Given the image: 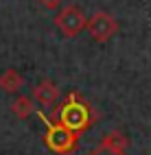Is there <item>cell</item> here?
Here are the masks:
<instances>
[{
    "label": "cell",
    "mask_w": 151,
    "mask_h": 155,
    "mask_svg": "<svg viewBox=\"0 0 151 155\" xmlns=\"http://www.w3.org/2000/svg\"><path fill=\"white\" fill-rule=\"evenodd\" d=\"M92 120H94L92 107L86 101H79L75 92H70L68 98L64 101V105H59L57 109V122H62L64 127H68L70 131L79 133V136L92 125Z\"/></svg>",
    "instance_id": "obj_1"
},
{
    "label": "cell",
    "mask_w": 151,
    "mask_h": 155,
    "mask_svg": "<svg viewBox=\"0 0 151 155\" xmlns=\"http://www.w3.org/2000/svg\"><path fill=\"white\" fill-rule=\"evenodd\" d=\"M37 116H39V120L46 125L44 142H46V147H48L50 151L57 153V155H70V153H75L77 144H79V133L70 131L68 127L62 125V122L48 120L42 111H37Z\"/></svg>",
    "instance_id": "obj_2"
},
{
    "label": "cell",
    "mask_w": 151,
    "mask_h": 155,
    "mask_svg": "<svg viewBox=\"0 0 151 155\" xmlns=\"http://www.w3.org/2000/svg\"><path fill=\"white\" fill-rule=\"evenodd\" d=\"M86 24H88V18L77 5L62 7L55 15V26L59 28V33L64 37H77L86 28Z\"/></svg>",
    "instance_id": "obj_3"
},
{
    "label": "cell",
    "mask_w": 151,
    "mask_h": 155,
    "mask_svg": "<svg viewBox=\"0 0 151 155\" xmlns=\"http://www.w3.org/2000/svg\"><path fill=\"white\" fill-rule=\"evenodd\" d=\"M88 31H90V35H92L94 42H109L114 35H116V31H118V22L114 20V15H109L105 11H96L88 18Z\"/></svg>",
    "instance_id": "obj_4"
},
{
    "label": "cell",
    "mask_w": 151,
    "mask_h": 155,
    "mask_svg": "<svg viewBox=\"0 0 151 155\" xmlns=\"http://www.w3.org/2000/svg\"><path fill=\"white\" fill-rule=\"evenodd\" d=\"M33 98L39 103V105H44V107H55L57 101H59V87L50 79H44V81H39V83L35 85Z\"/></svg>",
    "instance_id": "obj_5"
},
{
    "label": "cell",
    "mask_w": 151,
    "mask_h": 155,
    "mask_svg": "<svg viewBox=\"0 0 151 155\" xmlns=\"http://www.w3.org/2000/svg\"><path fill=\"white\" fill-rule=\"evenodd\" d=\"M22 85H24V77L20 74L15 68H9V70H5L2 74H0V87H2L5 92H9V94L20 92Z\"/></svg>",
    "instance_id": "obj_6"
},
{
    "label": "cell",
    "mask_w": 151,
    "mask_h": 155,
    "mask_svg": "<svg viewBox=\"0 0 151 155\" xmlns=\"http://www.w3.org/2000/svg\"><path fill=\"white\" fill-rule=\"evenodd\" d=\"M11 111L15 114V118H20V120H26L31 114L35 111V107H33V101L29 98V96H18L13 103H11Z\"/></svg>",
    "instance_id": "obj_7"
},
{
    "label": "cell",
    "mask_w": 151,
    "mask_h": 155,
    "mask_svg": "<svg viewBox=\"0 0 151 155\" xmlns=\"http://www.w3.org/2000/svg\"><path fill=\"white\" fill-rule=\"evenodd\" d=\"M103 144L105 149H109V151H118V153H125V149H127V144H129V140L123 136V133H118V131H112V133H107V136L103 138Z\"/></svg>",
    "instance_id": "obj_8"
},
{
    "label": "cell",
    "mask_w": 151,
    "mask_h": 155,
    "mask_svg": "<svg viewBox=\"0 0 151 155\" xmlns=\"http://www.w3.org/2000/svg\"><path fill=\"white\" fill-rule=\"evenodd\" d=\"M39 5L44 9H48V11H55V9H59L64 5V0H39Z\"/></svg>",
    "instance_id": "obj_9"
},
{
    "label": "cell",
    "mask_w": 151,
    "mask_h": 155,
    "mask_svg": "<svg viewBox=\"0 0 151 155\" xmlns=\"http://www.w3.org/2000/svg\"><path fill=\"white\" fill-rule=\"evenodd\" d=\"M90 155H125V153H118V151H109V149H105L103 144H99V147L90 153Z\"/></svg>",
    "instance_id": "obj_10"
}]
</instances>
